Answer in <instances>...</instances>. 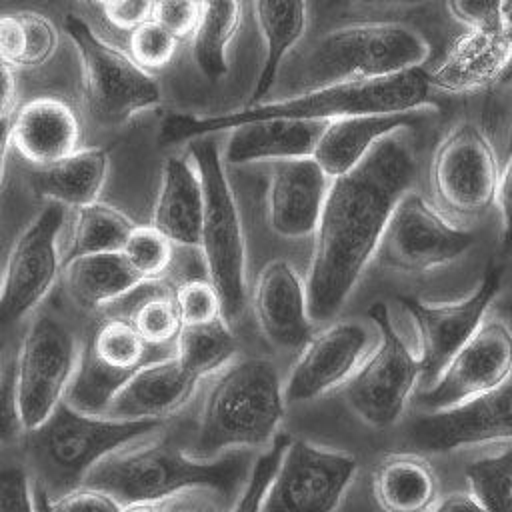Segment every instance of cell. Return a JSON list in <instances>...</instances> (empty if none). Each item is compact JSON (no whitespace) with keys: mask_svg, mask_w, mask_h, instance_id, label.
Here are the masks:
<instances>
[{"mask_svg":"<svg viewBox=\"0 0 512 512\" xmlns=\"http://www.w3.org/2000/svg\"><path fill=\"white\" fill-rule=\"evenodd\" d=\"M414 172L412 150L392 134L352 172L330 180L304 282L312 322L334 318L348 300Z\"/></svg>","mask_w":512,"mask_h":512,"instance_id":"6da1fadb","label":"cell"},{"mask_svg":"<svg viewBox=\"0 0 512 512\" xmlns=\"http://www.w3.org/2000/svg\"><path fill=\"white\" fill-rule=\"evenodd\" d=\"M428 74L414 68L390 78L344 82L326 88L300 92L276 102L246 106L236 112L198 118L190 114H168L158 132L160 146L192 142L222 130L256 120H316L330 122L358 114H402L436 106L430 96Z\"/></svg>","mask_w":512,"mask_h":512,"instance_id":"7a4b0ae2","label":"cell"},{"mask_svg":"<svg viewBox=\"0 0 512 512\" xmlns=\"http://www.w3.org/2000/svg\"><path fill=\"white\" fill-rule=\"evenodd\" d=\"M248 450H234L214 460H196L160 430L138 438L100 460L82 486L110 494L120 506H158L188 490H214L236 500L250 472Z\"/></svg>","mask_w":512,"mask_h":512,"instance_id":"3957f363","label":"cell"},{"mask_svg":"<svg viewBox=\"0 0 512 512\" xmlns=\"http://www.w3.org/2000/svg\"><path fill=\"white\" fill-rule=\"evenodd\" d=\"M284 390L276 366L266 358H242L224 366L210 384L186 452L214 460L234 450L270 446L284 416Z\"/></svg>","mask_w":512,"mask_h":512,"instance_id":"277c9868","label":"cell"},{"mask_svg":"<svg viewBox=\"0 0 512 512\" xmlns=\"http://www.w3.org/2000/svg\"><path fill=\"white\" fill-rule=\"evenodd\" d=\"M164 422L110 420L74 410L64 400L34 430L24 432L20 450L48 500L82 486L88 472L118 448L150 436Z\"/></svg>","mask_w":512,"mask_h":512,"instance_id":"5b68a950","label":"cell"},{"mask_svg":"<svg viewBox=\"0 0 512 512\" xmlns=\"http://www.w3.org/2000/svg\"><path fill=\"white\" fill-rule=\"evenodd\" d=\"M428 40L400 22H354L320 36L296 70V86L308 90L344 82L378 80L422 68Z\"/></svg>","mask_w":512,"mask_h":512,"instance_id":"8992f818","label":"cell"},{"mask_svg":"<svg viewBox=\"0 0 512 512\" xmlns=\"http://www.w3.org/2000/svg\"><path fill=\"white\" fill-rule=\"evenodd\" d=\"M188 150L204 196L198 248L206 278L220 298L222 318L232 326L242 316L248 300L242 222L216 142L210 136L196 138Z\"/></svg>","mask_w":512,"mask_h":512,"instance_id":"52a82bcc","label":"cell"},{"mask_svg":"<svg viewBox=\"0 0 512 512\" xmlns=\"http://www.w3.org/2000/svg\"><path fill=\"white\" fill-rule=\"evenodd\" d=\"M64 26L80 56L86 108L96 124L122 126L140 110L160 104L156 80L138 68L126 52L106 44L74 14L66 18Z\"/></svg>","mask_w":512,"mask_h":512,"instance_id":"ba28073f","label":"cell"},{"mask_svg":"<svg viewBox=\"0 0 512 512\" xmlns=\"http://www.w3.org/2000/svg\"><path fill=\"white\" fill-rule=\"evenodd\" d=\"M366 314L378 330V344L368 350L354 376L344 384V396L366 424L388 428L398 422L420 382V362L396 332L384 302H374Z\"/></svg>","mask_w":512,"mask_h":512,"instance_id":"9c48e42d","label":"cell"},{"mask_svg":"<svg viewBox=\"0 0 512 512\" xmlns=\"http://www.w3.org/2000/svg\"><path fill=\"white\" fill-rule=\"evenodd\" d=\"M80 358L72 330L50 314L28 326L14 362L16 400L24 432L40 426L64 400Z\"/></svg>","mask_w":512,"mask_h":512,"instance_id":"30bf717a","label":"cell"},{"mask_svg":"<svg viewBox=\"0 0 512 512\" xmlns=\"http://www.w3.org/2000/svg\"><path fill=\"white\" fill-rule=\"evenodd\" d=\"M474 240L470 230L452 226L424 196L408 190L396 202L374 254L382 268L420 276L458 260Z\"/></svg>","mask_w":512,"mask_h":512,"instance_id":"8fae6325","label":"cell"},{"mask_svg":"<svg viewBox=\"0 0 512 512\" xmlns=\"http://www.w3.org/2000/svg\"><path fill=\"white\" fill-rule=\"evenodd\" d=\"M356 470L358 462L348 452L290 438L262 512H336Z\"/></svg>","mask_w":512,"mask_h":512,"instance_id":"7c38bea8","label":"cell"},{"mask_svg":"<svg viewBox=\"0 0 512 512\" xmlns=\"http://www.w3.org/2000/svg\"><path fill=\"white\" fill-rule=\"evenodd\" d=\"M498 180L496 154L486 134L472 122L452 126L438 144L430 166L438 202L458 216H480L496 202Z\"/></svg>","mask_w":512,"mask_h":512,"instance_id":"4fadbf2b","label":"cell"},{"mask_svg":"<svg viewBox=\"0 0 512 512\" xmlns=\"http://www.w3.org/2000/svg\"><path fill=\"white\" fill-rule=\"evenodd\" d=\"M66 208L48 202L14 242L0 282V326L26 318L52 290L62 260L58 236Z\"/></svg>","mask_w":512,"mask_h":512,"instance_id":"5bb4252c","label":"cell"},{"mask_svg":"<svg viewBox=\"0 0 512 512\" xmlns=\"http://www.w3.org/2000/svg\"><path fill=\"white\" fill-rule=\"evenodd\" d=\"M502 274L490 268L480 286L466 298L446 304H428L416 298H400L416 328V356L420 380L430 386L452 356L476 334L482 318L500 290Z\"/></svg>","mask_w":512,"mask_h":512,"instance_id":"9a60e30c","label":"cell"},{"mask_svg":"<svg viewBox=\"0 0 512 512\" xmlns=\"http://www.w3.org/2000/svg\"><path fill=\"white\" fill-rule=\"evenodd\" d=\"M512 374V330L498 320L482 324L420 394L424 412L454 408L508 384Z\"/></svg>","mask_w":512,"mask_h":512,"instance_id":"2e32d148","label":"cell"},{"mask_svg":"<svg viewBox=\"0 0 512 512\" xmlns=\"http://www.w3.org/2000/svg\"><path fill=\"white\" fill-rule=\"evenodd\" d=\"M370 350L368 330L340 320L310 336L282 384L286 402H310L344 386Z\"/></svg>","mask_w":512,"mask_h":512,"instance_id":"e0dca14e","label":"cell"},{"mask_svg":"<svg viewBox=\"0 0 512 512\" xmlns=\"http://www.w3.org/2000/svg\"><path fill=\"white\" fill-rule=\"evenodd\" d=\"M410 438L426 452L512 442V382L454 408L424 412L412 422Z\"/></svg>","mask_w":512,"mask_h":512,"instance_id":"ac0fdd59","label":"cell"},{"mask_svg":"<svg viewBox=\"0 0 512 512\" xmlns=\"http://www.w3.org/2000/svg\"><path fill=\"white\" fill-rule=\"evenodd\" d=\"M328 188L330 178L314 158L272 162L266 190L270 228L288 240L314 236Z\"/></svg>","mask_w":512,"mask_h":512,"instance_id":"d6986e66","label":"cell"},{"mask_svg":"<svg viewBox=\"0 0 512 512\" xmlns=\"http://www.w3.org/2000/svg\"><path fill=\"white\" fill-rule=\"evenodd\" d=\"M252 312L276 348L296 350L310 340L306 286L286 260H270L260 270L252 288Z\"/></svg>","mask_w":512,"mask_h":512,"instance_id":"ffe728a7","label":"cell"},{"mask_svg":"<svg viewBox=\"0 0 512 512\" xmlns=\"http://www.w3.org/2000/svg\"><path fill=\"white\" fill-rule=\"evenodd\" d=\"M196 380L188 374L174 354L152 360L138 368L112 396L100 416L110 420H152L178 412L194 394Z\"/></svg>","mask_w":512,"mask_h":512,"instance_id":"44dd1931","label":"cell"},{"mask_svg":"<svg viewBox=\"0 0 512 512\" xmlns=\"http://www.w3.org/2000/svg\"><path fill=\"white\" fill-rule=\"evenodd\" d=\"M10 144L28 164H58L78 150L80 120L62 98H32L10 120Z\"/></svg>","mask_w":512,"mask_h":512,"instance_id":"7402d4cb","label":"cell"},{"mask_svg":"<svg viewBox=\"0 0 512 512\" xmlns=\"http://www.w3.org/2000/svg\"><path fill=\"white\" fill-rule=\"evenodd\" d=\"M512 68V44L500 34L466 30L430 70V88L464 94L492 86Z\"/></svg>","mask_w":512,"mask_h":512,"instance_id":"603a6c76","label":"cell"},{"mask_svg":"<svg viewBox=\"0 0 512 512\" xmlns=\"http://www.w3.org/2000/svg\"><path fill=\"white\" fill-rule=\"evenodd\" d=\"M420 112L402 114H358L330 120L316 144L312 158L328 174L338 178L352 172L370 150L402 128L416 126Z\"/></svg>","mask_w":512,"mask_h":512,"instance_id":"cb8c5ba5","label":"cell"},{"mask_svg":"<svg viewBox=\"0 0 512 512\" xmlns=\"http://www.w3.org/2000/svg\"><path fill=\"white\" fill-rule=\"evenodd\" d=\"M328 122L256 120L230 130L224 150L228 164L312 158Z\"/></svg>","mask_w":512,"mask_h":512,"instance_id":"d4e9b609","label":"cell"},{"mask_svg":"<svg viewBox=\"0 0 512 512\" xmlns=\"http://www.w3.org/2000/svg\"><path fill=\"white\" fill-rule=\"evenodd\" d=\"M204 196L196 166L184 156H170L162 168L152 226L174 246H198Z\"/></svg>","mask_w":512,"mask_h":512,"instance_id":"484cf974","label":"cell"},{"mask_svg":"<svg viewBox=\"0 0 512 512\" xmlns=\"http://www.w3.org/2000/svg\"><path fill=\"white\" fill-rule=\"evenodd\" d=\"M372 496L382 512H432L440 502V482L426 458L388 454L372 474Z\"/></svg>","mask_w":512,"mask_h":512,"instance_id":"4316f807","label":"cell"},{"mask_svg":"<svg viewBox=\"0 0 512 512\" xmlns=\"http://www.w3.org/2000/svg\"><path fill=\"white\" fill-rule=\"evenodd\" d=\"M62 276L68 294L86 310L110 308L146 282L136 276L120 252L86 254L64 260Z\"/></svg>","mask_w":512,"mask_h":512,"instance_id":"83f0119b","label":"cell"},{"mask_svg":"<svg viewBox=\"0 0 512 512\" xmlns=\"http://www.w3.org/2000/svg\"><path fill=\"white\" fill-rule=\"evenodd\" d=\"M106 174L108 154L102 148H78L62 162L38 168L32 174V186L48 202L78 210L98 202Z\"/></svg>","mask_w":512,"mask_h":512,"instance_id":"f1b7e54d","label":"cell"},{"mask_svg":"<svg viewBox=\"0 0 512 512\" xmlns=\"http://www.w3.org/2000/svg\"><path fill=\"white\" fill-rule=\"evenodd\" d=\"M254 18L262 38L266 40V56L256 80L252 104H262L270 92L284 56L302 38L306 30V4L304 2H254Z\"/></svg>","mask_w":512,"mask_h":512,"instance_id":"f546056e","label":"cell"},{"mask_svg":"<svg viewBox=\"0 0 512 512\" xmlns=\"http://www.w3.org/2000/svg\"><path fill=\"white\" fill-rule=\"evenodd\" d=\"M80 352L98 368L122 382H126L144 364L168 356L158 354V348H150L138 336L130 320L122 316H110L100 322Z\"/></svg>","mask_w":512,"mask_h":512,"instance_id":"4dcf8cb0","label":"cell"},{"mask_svg":"<svg viewBox=\"0 0 512 512\" xmlns=\"http://www.w3.org/2000/svg\"><path fill=\"white\" fill-rule=\"evenodd\" d=\"M58 46V30L40 12L0 14V62L10 68L46 64Z\"/></svg>","mask_w":512,"mask_h":512,"instance_id":"1f68e13d","label":"cell"},{"mask_svg":"<svg viewBox=\"0 0 512 512\" xmlns=\"http://www.w3.org/2000/svg\"><path fill=\"white\" fill-rule=\"evenodd\" d=\"M240 18V2H202L200 22L192 34V56L208 80H220L228 72L226 52Z\"/></svg>","mask_w":512,"mask_h":512,"instance_id":"d6a6232c","label":"cell"},{"mask_svg":"<svg viewBox=\"0 0 512 512\" xmlns=\"http://www.w3.org/2000/svg\"><path fill=\"white\" fill-rule=\"evenodd\" d=\"M234 352L236 338L224 318L202 326H182L174 342V358L196 380L220 372Z\"/></svg>","mask_w":512,"mask_h":512,"instance_id":"836d02e7","label":"cell"},{"mask_svg":"<svg viewBox=\"0 0 512 512\" xmlns=\"http://www.w3.org/2000/svg\"><path fill=\"white\" fill-rule=\"evenodd\" d=\"M136 224L118 208L94 202L78 208L72 226V244L64 260L86 254L120 252Z\"/></svg>","mask_w":512,"mask_h":512,"instance_id":"e575fe53","label":"cell"},{"mask_svg":"<svg viewBox=\"0 0 512 512\" xmlns=\"http://www.w3.org/2000/svg\"><path fill=\"white\" fill-rule=\"evenodd\" d=\"M464 476L484 512H512V446L466 464Z\"/></svg>","mask_w":512,"mask_h":512,"instance_id":"d590c367","label":"cell"},{"mask_svg":"<svg viewBox=\"0 0 512 512\" xmlns=\"http://www.w3.org/2000/svg\"><path fill=\"white\" fill-rule=\"evenodd\" d=\"M120 254L142 280H162L172 264L174 244L152 224L134 226Z\"/></svg>","mask_w":512,"mask_h":512,"instance_id":"8d00e7d4","label":"cell"},{"mask_svg":"<svg viewBox=\"0 0 512 512\" xmlns=\"http://www.w3.org/2000/svg\"><path fill=\"white\" fill-rule=\"evenodd\" d=\"M0 512H36V482L16 446H0Z\"/></svg>","mask_w":512,"mask_h":512,"instance_id":"74e56055","label":"cell"},{"mask_svg":"<svg viewBox=\"0 0 512 512\" xmlns=\"http://www.w3.org/2000/svg\"><path fill=\"white\" fill-rule=\"evenodd\" d=\"M178 48V40L154 20L144 22L128 36V56L144 72L166 68Z\"/></svg>","mask_w":512,"mask_h":512,"instance_id":"f35d334b","label":"cell"},{"mask_svg":"<svg viewBox=\"0 0 512 512\" xmlns=\"http://www.w3.org/2000/svg\"><path fill=\"white\" fill-rule=\"evenodd\" d=\"M174 304L182 326H202L222 318L220 298L208 278H190L174 286Z\"/></svg>","mask_w":512,"mask_h":512,"instance_id":"ab89813d","label":"cell"},{"mask_svg":"<svg viewBox=\"0 0 512 512\" xmlns=\"http://www.w3.org/2000/svg\"><path fill=\"white\" fill-rule=\"evenodd\" d=\"M202 14V2L190 0H162L154 2L152 20L168 30L178 42L192 38Z\"/></svg>","mask_w":512,"mask_h":512,"instance_id":"60d3db41","label":"cell"},{"mask_svg":"<svg viewBox=\"0 0 512 512\" xmlns=\"http://www.w3.org/2000/svg\"><path fill=\"white\" fill-rule=\"evenodd\" d=\"M24 436V426L16 400L14 364L4 368L0 378V446H16Z\"/></svg>","mask_w":512,"mask_h":512,"instance_id":"b9f144b4","label":"cell"},{"mask_svg":"<svg viewBox=\"0 0 512 512\" xmlns=\"http://www.w3.org/2000/svg\"><path fill=\"white\" fill-rule=\"evenodd\" d=\"M96 8L102 12L106 22L120 30V32H132L144 22L152 20V8L154 2L150 0H112V2H98Z\"/></svg>","mask_w":512,"mask_h":512,"instance_id":"7bdbcfd3","label":"cell"},{"mask_svg":"<svg viewBox=\"0 0 512 512\" xmlns=\"http://www.w3.org/2000/svg\"><path fill=\"white\" fill-rule=\"evenodd\" d=\"M450 16L468 30L498 34V2L490 0H454L446 4Z\"/></svg>","mask_w":512,"mask_h":512,"instance_id":"ee69618b","label":"cell"},{"mask_svg":"<svg viewBox=\"0 0 512 512\" xmlns=\"http://www.w3.org/2000/svg\"><path fill=\"white\" fill-rule=\"evenodd\" d=\"M52 512H120L122 506L106 492L80 486L56 500H50Z\"/></svg>","mask_w":512,"mask_h":512,"instance_id":"f6af8a7d","label":"cell"},{"mask_svg":"<svg viewBox=\"0 0 512 512\" xmlns=\"http://www.w3.org/2000/svg\"><path fill=\"white\" fill-rule=\"evenodd\" d=\"M232 502L214 490H188L158 504V512H230Z\"/></svg>","mask_w":512,"mask_h":512,"instance_id":"bcb514c9","label":"cell"},{"mask_svg":"<svg viewBox=\"0 0 512 512\" xmlns=\"http://www.w3.org/2000/svg\"><path fill=\"white\" fill-rule=\"evenodd\" d=\"M496 202L502 210V222H504V246L512 250V152L508 154V162L500 174L498 180V192Z\"/></svg>","mask_w":512,"mask_h":512,"instance_id":"7dc6e473","label":"cell"},{"mask_svg":"<svg viewBox=\"0 0 512 512\" xmlns=\"http://www.w3.org/2000/svg\"><path fill=\"white\" fill-rule=\"evenodd\" d=\"M18 84L14 76V68L0 62V120H10L12 110L16 106Z\"/></svg>","mask_w":512,"mask_h":512,"instance_id":"c3c4849f","label":"cell"},{"mask_svg":"<svg viewBox=\"0 0 512 512\" xmlns=\"http://www.w3.org/2000/svg\"><path fill=\"white\" fill-rule=\"evenodd\" d=\"M432 512H484L480 504L466 492H452L442 496Z\"/></svg>","mask_w":512,"mask_h":512,"instance_id":"681fc988","label":"cell"},{"mask_svg":"<svg viewBox=\"0 0 512 512\" xmlns=\"http://www.w3.org/2000/svg\"><path fill=\"white\" fill-rule=\"evenodd\" d=\"M496 32L512 44V0L498 2V28Z\"/></svg>","mask_w":512,"mask_h":512,"instance_id":"f907efd6","label":"cell"},{"mask_svg":"<svg viewBox=\"0 0 512 512\" xmlns=\"http://www.w3.org/2000/svg\"><path fill=\"white\" fill-rule=\"evenodd\" d=\"M36 512H52L50 510V500H48L46 492L40 486H36Z\"/></svg>","mask_w":512,"mask_h":512,"instance_id":"816d5d0a","label":"cell"},{"mask_svg":"<svg viewBox=\"0 0 512 512\" xmlns=\"http://www.w3.org/2000/svg\"><path fill=\"white\" fill-rule=\"evenodd\" d=\"M6 144H10V122L0 120V154H4Z\"/></svg>","mask_w":512,"mask_h":512,"instance_id":"f5cc1de1","label":"cell"},{"mask_svg":"<svg viewBox=\"0 0 512 512\" xmlns=\"http://www.w3.org/2000/svg\"><path fill=\"white\" fill-rule=\"evenodd\" d=\"M120 512H158V506L150 504H134V506H122Z\"/></svg>","mask_w":512,"mask_h":512,"instance_id":"db71d44e","label":"cell"},{"mask_svg":"<svg viewBox=\"0 0 512 512\" xmlns=\"http://www.w3.org/2000/svg\"><path fill=\"white\" fill-rule=\"evenodd\" d=\"M512 152V126H510V134H508V146H506V154Z\"/></svg>","mask_w":512,"mask_h":512,"instance_id":"11a10c76","label":"cell"},{"mask_svg":"<svg viewBox=\"0 0 512 512\" xmlns=\"http://www.w3.org/2000/svg\"><path fill=\"white\" fill-rule=\"evenodd\" d=\"M2 156H4V154H0V182H2V174H4V162H2Z\"/></svg>","mask_w":512,"mask_h":512,"instance_id":"9f6ffc18","label":"cell"},{"mask_svg":"<svg viewBox=\"0 0 512 512\" xmlns=\"http://www.w3.org/2000/svg\"><path fill=\"white\" fill-rule=\"evenodd\" d=\"M506 310L512 314V298H508V302H506Z\"/></svg>","mask_w":512,"mask_h":512,"instance_id":"6f0895ef","label":"cell"},{"mask_svg":"<svg viewBox=\"0 0 512 512\" xmlns=\"http://www.w3.org/2000/svg\"><path fill=\"white\" fill-rule=\"evenodd\" d=\"M2 374H4V368H2V364H0V378H2Z\"/></svg>","mask_w":512,"mask_h":512,"instance_id":"680465c9","label":"cell"},{"mask_svg":"<svg viewBox=\"0 0 512 512\" xmlns=\"http://www.w3.org/2000/svg\"><path fill=\"white\" fill-rule=\"evenodd\" d=\"M0 282H2V272H0Z\"/></svg>","mask_w":512,"mask_h":512,"instance_id":"91938a15","label":"cell"}]
</instances>
